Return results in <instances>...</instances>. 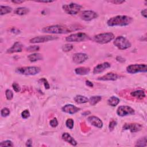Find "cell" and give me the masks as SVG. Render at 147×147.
Segmentation results:
<instances>
[{"mask_svg":"<svg viewBox=\"0 0 147 147\" xmlns=\"http://www.w3.org/2000/svg\"><path fill=\"white\" fill-rule=\"evenodd\" d=\"M75 30L70 26L62 25H53L44 27L42 29V32L49 34H66Z\"/></svg>","mask_w":147,"mask_h":147,"instance_id":"6da1fadb","label":"cell"},{"mask_svg":"<svg viewBox=\"0 0 147 147\" xmlns=\"http://www.w3.org/2000/svg\"><path fill=\"white\" fill-rule=\"evenodd\" d=\"M133 18L128 16L120 15L110 18L107 21L109 26H125L131 24Z\"/></svg>","mask_w":147,"mask_h":147,"instance_id":"7a4b0ae2","label":"cell"},{"mask_svg":"<svg viewBox=\"0 0 147 147\" xmlns=\"http://www.w3.org/2000/svg\"><path fill=\"white\" fill-rule=\"evenodd\" d=\"M41 71V69L36 66L22 67L16 69V73L24 75H35Z\"/></svg>","mask_w":147,"mask_h":147,"instance_id":"3957f363","label":"cell"},{"mask_svg":"<svg viewBox=\"0 0 147 147\" xmlns=\"http://www.w3.org/2000/svg\"><path fill=\"white\" fill-rule=\"evenodd\" d=\"M115 39L114 35L111 32L102 33L94 36V40L101 44H107Z\"/></svg>","mask_w":147,"mask_h":147,"instance_id":"277c9868","label":"cell"},{"mask_svg":"<svg viewBox=\"0 0 147 147\" xmlns=\"http://www.w3.org/2000/svg\"><path fill=\"white\" fill-rule=\"evenodd\" d=\"M113 44L117 48H118L120 50L127 49L132 45L131 43L127 38L122 36L117 37L114 39Z\"/></svg>","mask_w":147,"mask_h":147,"instance_id":"5b68a950","label":"cell"},{"mask_svg":"<svg viewBox=\"0 0 147 147\" xmlns=\"http://www.w3.org/2000/svg\"><path fill=\"white\" fill-rule=\"evenodd\" d=\"M82 8V6L76 3H71L69 4H65L62 6V9L67 14L70 15H77Z\"/></svg>","mask_w":147,"mask_h":147,"instance_id":"8992f818","label":"cell"},{"mask_svg":"<svg viewBox=\"0 0 147 147\" xmlns=\"http://www.w3.org/2000/svg\"><path fill=\"white\" fill-rule=\"evenodd\" d=\"M127 71L131 74L138 73H146L147 71V66L145 64L131 65L127 67Z\"/></svg>","mask_w":147,"mask_h":147,"instance_id":"52a82bcc","label":"cell"},{"mask_svg":"<svg viewBox=\"0 0 147 147\" xmlns=\"http://www.w3.org/2000/svg\"><path fill=\"white\" fill-rule=\"evenodd\" d=\"M88 39V36L84 33H76L66 37V40L68 42H82Z\"/></svg>","mask_w":147,"mask_h":147,"instance_id":"ba28073f","label":"cell"},{"mask_svg":"<svg viewBox=\"0 0 147 147\" xmlns=\"http://www.w3.org/2000/svg\"><path fill=\"white\" fill-rule=\"evenodd\" d=\"M117 114L120 117H125L127 115H134V110L129 106H121L117 110Z\"/></svg>","mask_w":147,"mask_h":147,"instance_id":"9c48e42d","label":"cell"},{"mask_svg":"<svg viewBox=\"0 0 147 147\" xmlns=\"http://www.w3.org/2000/svg\"><path fill=\"white\" fill-rule=\"evenodd\" d=\"M98 17L97 13L93 11H84L80 14V17L85 21H90Z\"/></svg>","mask_w":147,"mask_h":147,"instance_id":"30bf717a","label":"cell"},{"mask_svg":"<svg viewBox=\"0 0 147 147\" xmlns=\"http://www.w3.org/2000/svg\"><path fill=\"white\" fill-rule=\"evenodd\" d=\"M58 38L57 36H51V35H47V36H37L35 38H34L29 40V42L31 43H45L48 42L49 41H52L54 40L57 39Z\"/></svg>","mask_w":147,"mask_h":147,"instance_id":"8fae6325","label":"cell"},{"mask_svg":"<svg viewBox=\"0 0 147 147\" xmlns=\"http://www.w3.org/2000/svg\"><path fill=\"white\" fill-rule=\"evenodd\" d=\"M142 128V126L138 123H126L123 127V130H129L132 133L138 132L140 131Z\"/></svg>","mask_w":147,"mask_h":147,"instance_id":"7c38bea8","label":"cell"},{"mask_svg":"<svg viewBox=\"0 0 147 147\" xmlns=\"http://www.w3.org/2000/svg\"><path fill=\"white\" fill-rule=\"evenodd\" d=\"M88 59L87 54L84 53H76L73 56V61L74 63L79 65L84 63Z\"/></svg>","mask_w":147,"mask_h":147,"instance_id":"4fadbf2b","label":"cell"},{"mask_svg":"<svg viewBox=\"0 0 147 147\" xmlns=\"http://www.w3.org/2000/svg\"><path fill=\"white\" fill-rule=\"evenodd\" d=\"M120 75L117 74L113 73H109L106 75L98 77L97 78V80L101 81H115L120 78Z\"/></svg>","mask_w":147,"mask_h":147,"instance_id":"5bb4252c","label":"cell"},{"mask_svg":"<svg viewBox=\"0 0 147 147\" xmlns=\"http://www.w3.org/2000/svg\"><path fill=\"white\" fill-rule=\"evenodd\" d=\"M87 121L93 126L98 128H102L103 127V123L102 120L96 116H90L87 118Z\"/></svg>","mask_w":147,"mask_h":147,"instance_id":"9a60e30c","label":"cell"},{"mask_svg":"<svg viewBox=\"0 0 147 147\" xmlns=\"http://www.w3.org/2000/svg\"><path fill=\"white\" fill-rule=\"evenodd\" d=\"M111 67V65L108 62H104L96 66L93 70L94 74H98L103 73L106 70L109 69Z\"/></svg>","mask_w":147,"mask_h":147,"instance_id":"2e32d148","label":"cell"},{"mask_svg":"<svg viewBox=\"0 0 147 147\" xmlns=\"http://www.w3.org/2000/svg\"><path fill=\"white\" fill-rule=\"evenodd\" d=\"M80 110V108L71 104L66 105L62 108V110L63 112L70 114H74L77 112H78Z\"/></svg>","mask_w":147,"mask_h":147,"instance_id":"e0dca14e","label":"cell"},{"mask_svg":"<svg viewBox=\"0 0 147 147\" xmlns=\"http://www.w3.org/2000/svg\"><path fill=\"white\" fill-rule=\"evenodd\" d=\"M22 47L23 45L20 42H15L11 48L7 49V52L8 53L21 52L22 51Z\"/></svg>","mask_w":147,"mask_h":147,"instance_id":"ac0fdd59","label":"cell"},{"mask_svg":"<svg viewBox=\"0 0 147 147\" xmlns=\"http://www.w3.org/2000/svg\"><path fill=\"white\" fill-rule=\"evenodd\" d=\"M62 138L64 141L70 143L73 146H76L77 145L76 141L69 133H64L62 136Z\"/></svg>","mask_w":147,"mask_h":147,"instance_id":"d6986e66","label":"cell"},{"mask_svg":"<svg viewBox=\"0 0 147 147\" xmlns=\"http://www.w3.org/2000/svg\"><path fill=\"white\" fill-rule=\"evenodd\" d=\"M131 96L132 97L138 100H142L145 98L146 94L144 91L142 90H136L131 93Z\"/></svg>","mask_w":147,"mask_h":147,"instance_id":"ffe728a7","label":"cell"},{"mask_svg":"<svg viewBox=\"0 0 147 147\" xmlns=\"http://www.w3.org/2000/svg\"><path fill=\"white\" fill-rule=\"evenodd\" d=\"M28 59L31 62H36L43 60V57L41 53H34L32 54L28 55Z\"/></svg>","mask_w":147,"mask_h":147,"instance_id":"44dd1931","label":"cell"},{"mask_svg":"<svg viewBox=\"0 0 147 147\" xmlns=\"http://www.w3.org/2000/svg\"><path fill=\"white\" fill-rule=\"evenodd\" d=\"M90 71V69L89 67H80L76 68L75 69V73L76 74L79 75H85L89 74Z\"/></svg>","mask_w":147,"mask_h":147,"instance_id":"7402d4cb","label":"cell"},{"mask_svg":"<svg viewBox=\"0 0 147 147\" xmlns=\"http://www.w3.org/2000/svg\"><path fill=\"white\" fill-rule=\"evenodd\" d=\"M120 102V100L119 98H117L115 96H112L110 98H109L107 100V104L112 107H115L119 105Z\"/></svg>","mask_w":147,"mask_h":147,"instance_id":"603a6c76","label":"cell"},{"mask_svg":"<svg viewBox=\"0 0 147 147\" xmlns=\"http://www.w3.org/2000/svg\"><path fill=\"white\" fill-rule=\"evenodd\" d=\"M15 13L19 16H24L27 15L29 12V9L25 7H20L15 10Z\"/></svg>","mask_w":147,"mask_h":147,"instance_id":"cb8c5ba5","label":"cell"},{"mask_svg":"<svg viewBox=\"0 0 147 147\" xmlns=\"http://www.w3.org/2000/svg\"><path fill=\"white\" fill-rule=\"evenodd\" d=\"M75 102L76 103L78 104H82V103H86L89 102V99H88L86 97L83 96H76L74 98Z\"/></svg>","mask_w":147,"mask_h":147,"instance_id":"d4e9b609","label":"cell"},{"mask_svg":"<svg viewBox=\"0 0 147 147\" xmlns=\"http://www.w3.org/2000/svg\"><path fill=\"white\" fill-rule=\"evenodd\" d=\"M12 11V8L8 6H0V15L1 16H3L4 15H7L8 13H11Z\"/></svg>","mask_w":147,"mask_h":147,"instance_id":"484cf974","label":"cell"},{"mask_svg":"<svg viewBox=\"0 0 147 147\" xmlns=\"http://www.w3.org/2000/svg\"><path fill=\"white\" fill-rule=\"evenodd\" d=\"M102 100L101 96H93L89 99V102L92 106H95Z\"/></svg>","mask_w":147,"mask_h":147,"instance_id":"4316f807","label":"cell"},{"mask_svg":"<svg viewBox=\"0 0 147 147\" xmlns=\"http://www.w3.org/2000/svg\"><path fill=\"white\" fill-rule=\"evenodd\" d=\"M136 146H146V137L144 136L137 140L135 145Z\"/></svg>","mask_w":147,"mask_h":147,"instance_id":"83f0119b","label":"cell"},{"mask_svg":"<svg viewBox=\"0 0 147 147\" xmlns=\"http://www.w3.org/2000/svg\"><path fill=\"white\" fill-rule=\"evenodd\" d=\"M66 127L70 129H73L74 128V121L72 119H69L67 120L66 122Z\"/></svg>","mask_w":147,"mask_h":147,"instance_id":"f1b7e54d","label":"cell"},{"mask_svg":"<svg viewBox=\"0 0 147 147\" xmlns=\"http://www.w3.org/2000/svg\"><path fill=\"white\" fill-rule=\"evenodd\" d=\"M73 45H72L71 44H65L63 47H62V50L64 52H69L70 51H71L73 49Z\"/></svg>","mask_w":147,"mask_h":147,"instance_id":"f546056e","label":"cell"},{"mask_svg":"<svg viewBox=\"0 0 147 147\" xmlns=\"http://www.w3.org/2000/svg\"><path fill=\"white\" fill-rule=\"evenodd\" d=\"M10 114V110L7 107H4L1 111V115L3 117H7Z\"/></svg>","mask_w":147,"mask_h":147,"instance_id":"4dcf8cb0","label":"cell"},{"mask_svg":"<svg viewBox=\"0 0 147 147\" xmlns=\"http://www.w3.org/2000/svg\"><path fill=\"white\" fill-rule=\"evenodd\" d=\"M14 145L11 140H5L0 143V146H13Z\"/></svg>","mask_w":147,"mask_h":147,"instance_id":"1f68e13d","label":"cell"},{"mask_svg":"<svg viewBox=\"0 0 147 147\" xmlns=\"http://www.w3.org/2000/svg\"><path fill=\"white\" fill-rule=\"evenodd\" d=\"M40 49L39 45H31L26 48V51L28 52H36L38 51Z\"/></svg>","mask_w":147,"mask_h":147,"instance_id":"d6a6232c","label":"cell"},{"mask_svg":"<svg viewBox=\"0 0 147 147\" xmlns=\"http://www.w3.org/2000/svg\"><path fill=\"white\" fill-rule=\"evenodd\" d=\"M5 96L8 100H9V101L12 100L13 98V93L12 91L9 89L7 90L5 92Z\"/></svg>","mask_w":147,"mask_h":147,"instance_id":"836d02e7","label":"cell"},{"mask_svg":"<svg viewBox=\"0 0 147 147\" xmlns=\"http://www.w3.org/2000/svg\"><path fill=\"white\" fill-rule=\"evenodd\" d=\"M39 82H42L43 83L45 89H49V88H50L48 80L45 78H42V79H40L39 80Z\"/></svg>","mask_w":147,"mask_h":147,"instance_id":"e575fe53","label":"cell"},{"mask_svg":"<svg viewBox=\"0 0 147 147\" xmlns=\"http://www.w3.org/2000/svg\"><path fill=\"white\" fill-rule=\"evenodd\" d=\"M30 115H31L30 113H29L28 110H25L21 113V117H22V118L24 119H28L29 117H30Z\"/></svg>","mask_w":147,"mask_h":147,"instance_id":"d590c367","label":"cell"},{"mask_svg":"<svg viewBox=\"0 0 147 147\" xmlns=\"http://www.w3.org/2000/svg\"><path fill=\"white\" fill-rule=\"evenodd\" d=\"M117 124V123L116 121H115V120H112V121H111L110 122V123H109V131H110V132H112V131L114 130V128L116 127Z\"/></svg>","mask_w":147,"mask_h":147,"instance_id":"8d00e7d4","label":"cell"},{"mask_svg":"<svg viewBox=\"0 0 147 147\" xmlns=\"http://www.w3.org/2000/svg\"><path fill=\"white\" fill-rule=\"evenodd\" d=\"M12 87H13L14 91L16 93L20 92L21 91V87H20V85L16 82H14L12 84Z\"/></svg>","mask_w":147,"mask_h":147,"instance_id":"74e56055","label":"cell"},{"mask_svg":"<svg viewBox=\"0 0 147 147\" xmlns=\"http://www.w3.org/2000/svg\"><path fill=\"white\" fill-rule=\"evenodd\" d=\"M50 125L53 128H56L58 125V121L56 118H53L49 122Z\"/></svg>","mask_w":147,"mask_h":147,"instance_id":"f35d334b","label":"cell"},{"mask_svg":"<svg viewBox=\"0 0 147 147\" xmlns=\"http://www.w3.org/2000/svg\"><path fill=\"white\" fill-rule=\"evenodd\" d=\"M109 3H112L113 4H116V5H120L123 3H124L125 1H121V0H113V1H108Z\"/></svg>","mask_w":147,"mask_h":147,"instance_id":"ab89813d","label":"cell"},{"mask_svg":"<svg viewBox=\"0 0 147 147\" xmlns=\"http://www.w3.org/2000/svg\"><path fill=\"white\" fill-rule=\"evenodd\" d=\"M11 32L15 34H20L21 32L18 29H17L16 28H12L11 29Z\"/></svg>","mask_w":147,"mask_h":147,"instance_id":"60d3db41","label":"cell"},{"mask_svg":"<svg viewBox=\"0 0 147 147\" xmlns=\"http://www.w3.org/2000/svg\"><path fill=\"white\" fill-rule=\"evenodd\" d=\"M116 60L117 61H118L120 63H124L125 62V59L124 58H123V57L120 56H117L116 57Z\"/></svg>","mask_w":147,"mask_h":147,"instance_id":"b9f144b4","label":"cell"},{"mask_svg":"<svg viewBox=\"0 0 147 147\" xmlns=\"http://www.w3.org/2000/svg\"><path fill=\"white\" fill-rule=\"evenodd\" d=\"M26 146H29V147H31L32 146V139L29 138L28 139L27 141H26Z\"/></svg>","mask_w":147,"mask_h":147,"instance_id":"7bdbcfd3","label":"cell"},{"mask_svg":"<svg viewBox=\"0 0 147 147\" xmlns=\"http://www.w3.org/2000/svg\"><path fill=\"white\" fill-rule=\"evenodd\" d=\"M86 84L87 86H89V87H93L94 86V84H93V82H90V80H86Z\"/></svg>","mask_w":147,"mask_h":147,"instance_id":"ee69618b","label":"cell"},{"mask_svg":"<svg viewBox=\"0 0 147 147\" xmlns=\"http://www.w3.org/2000/svg\"><path fill=\"white\" fill-rule=\"evenodd\" d=\"M146 12H147L146 9H143L142 11H141V15H142L143 17H144L145 18H146Z\"/></svg>","mask_w":147,"mask_h":147,"instance_id":"f6af8a7d","label":"cell"},{"mask_svg":"<svg viewBox=\"0 0 147 147\" xmlns=\"http://www.w3.org/2000/svg\"><path fill=\"white\" fill-rule=\"evenodd\" d=\"M24 2V1H21V0H14V1H12V3L14 4H22Z\"/></svg>","mask_w":147,"mask_h":147,"instance_id":"bcb514c9","label":"cell"},{"mask_svg":"<svg viewBox=\"0 0 147 147\" xmlns=\"http://www.w3.org/2000/svg\"><path fill=\"white\" fill-rule=\"evenodd\" d=\"M37 3H51L54 2L53 1H35Z\"/></svg>","mask_w":147,"mask_h":147,"instance_id":"7dc6e473","label":"cell"}]
</instances>
